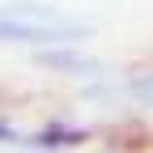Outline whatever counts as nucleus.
Instances as JSON below:
<instances>
[{
  "instance_id": "obj_1",
  "label": "nucleus",
  "mask_w": 153,
  "mask_h": 153,
  "mask_svg": "<svg viewBox=\"0 0 153 153\" xmlns=\"http://www.w3.org/2000/svg\"><path fill=\"white\" fill-rule=\"evenodd\" d=\"M68 34H76V26H68V22L0 13V43H51V38H68Z\"/></svg>"
},
{
  "instance_id": "obj_2",
  "label": "nucleus",
  "mask_w": 153,
  "mask_h": 153,
  "mask_svg": "<svg viewBox=\"0 0 153 153\" xmlns=\"http://www.w3.org/2000/svg\"><path fill=\"white\" fill-rule=\"evenodd\" d=\"M0 136H9V132H4V128H0Z\"/></svg>"
}]
</instances>
